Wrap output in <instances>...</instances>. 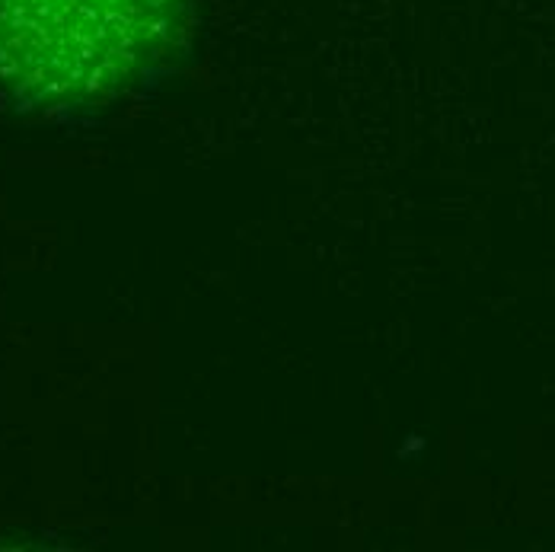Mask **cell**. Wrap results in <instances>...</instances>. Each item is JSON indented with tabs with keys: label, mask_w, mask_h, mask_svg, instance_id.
Masks as SVG:
<instances>
[{
	"label": "cell",
	"mask_w": 555,
	"mask_h": 552,
	"mask_svg": "<svg viewBox=\"0 0 555 552\" xmlns=\"http://www.w3.org/2000/svg\"><path fill=\"white\" fill-rule=\"evenodd\" d=\"M192 0H0V84L33 110L106 100L179 42Z\"/></svg>",
	"instance_id": "1"
}]
</instances>
